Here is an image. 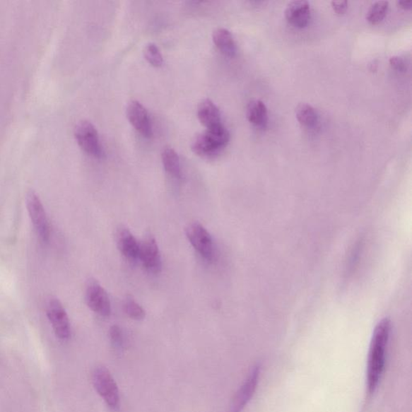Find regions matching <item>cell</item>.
<instances>
[{
  "instance_id": "6da1fadb",
  "label": "cell",
  "mask_w": 412,
  "mask_h": 412,
  "mask_svg": "<svg viewBox=\"0 0 412 412\" xmlns=\"http://www.w3.org/2000/svg\"><path fill=\"white\" fill-rule=\"evenodd\" d=\"M391 330L392 323L388 318L379 322L375 329L370 342L367 370V384L370 393L375 392L384 372Z\"/></svg>"
},
{
  "instance_id": "7a4b0ae2",
  "label": "cell",
  "mask_w": 412,
  "mask_h": 412,
  "mask_svg": "<svg viewBox=\"0 0 412 412\" xmlns=\"http://www.w3.org/2000/svg\"><path fill=\"white\" fill-rule=\"evenodd\" d=\"M230 141V133L220 124L206 129L205 132L194 139L192 150L194 153L204 158H216Z\"/></svg>"
},
{
  "instance_id": "3957f363",
  "label": "cell",
  "mask_w": 412,
  "mask_h": 412,
  "mask_svg": "<svg viewBox=\"0 0 412 412\" xmlns=\"http://www.w3.org/2000/svg\"><path fill=\"white\" fill-rule=\"evenodd\" d=\"M93 384L108 407L117 410L119 406V392L110 371L103 367L95 369L92 375Z\"/></svg>"
},
{
  "instance_id": "277c9868",
  "label": "cell",
  "mask_w": 412,
  "mask_h": 412,
  "mask_svg": "<svg viewBox=\"0 0 412 412\" xmlns=\"http://www.w3.org/2000/svg\"><path fill=\"white\" fill-rule=\"evenodd\" d=\"M26 205L29 217L40 239L48 242L50 237V225L47 213L38 194L33 190L26 196Z\"/></svg>"
},
{
  "instance_id": "5b68a950",
  "label": "cell",
  "mask_w": 412,
  "mask_h": 412,
  "mask_svg": "<svg viewBox=\"0 0 412 412\" xmlns=\"http://www.w3.org/2000/svg\"><path fill=\"white\" fill-rule=\"evenodd\" d=\"M46 314L58 339L66 341L71 336V322L61 301L51 297L46 303Z\"/></svg>"
},
{
  "instance_id": "8992f818",
  "label": "cell",
  "mask_w": 412,
  "mask_h": 412,
  "mask_svg": "<svg viewBox=\"0 0 412 412\" xmlns=\"http://www.w3.org/2000/svg\"><path fill=\"white\" fill-rule=\"evenodd\" d=\"M74 135L76 137L79 146L86 153L100 158L102 155L100 137L95 129L90 122L83 120L75 126Z\"/></svg>"
},
{
  "instance_id": "52a82bcc",
  "label": "cell",
  "mask_w": 412,
  "mask_h": 412,
  "mask_svg": "<svg viewBox=\"0 0 412 412\" xmlns=\"http://www.w3.org/2000/svg\"><path fill=\"white\" fill-rule=\"evenodd\" d=\"M187 236L191 245L201 257L206 260L212 261L214 258V245L212 237L208 230L199 223H191L187 228Z\"/></svg>"
},
{
  "instance_id": "ba28073f",
  "label": "cell",
  "mask_w": 412,
  "mask_h": 412,
  "mask_svg": "<svg viewBox=\"0 0 412 412\" xmlns=\"http://www.w3.org/2000/svg\"><path fill=\"white\" fill-rule=\"evenodd\" d=\"M85 298L86 305L98 315L109 317L112 313L108 294L97 281L92 278L87 283Z\"/></svg>"
},
{
  "instance_id": "9c48e42d",
  "label": "cell",
  "mask_w": 412,
  "mask_h": 412,
  "mask_svg": "<svg viewBox=\"0 0 412 412\" xmlns=\"http://www.w3.org/2000/svg\"><path fill=\"white\" fill-rule=\"evenodd\" d=\"M139 259L143 268L154 274L162 270V259L159 247L153 236L145 237L139 243Z\"/></svg>"
},
{
  "instance_id": "30bf717a",
  "label": "cell",
  "mask_w": 412,
  "mask_h": 412,
  "mask_svg": "<svg viewBox=\"0 0 412 412\" xmlns=\"http://www.w3.org/2000/svg\"><path fill=\"white\" fill-rule=\"evenodd\" d=\"M261 368L257 365L249 373L245 384L241 387L239 392L233 399L230 405V412H242L245 408L249 400L253 397L255 390H257Z\"/></svg>"
},
{
  "instance_id": "8fae6325",
  "label": "cell",
  "mask_w": 412,
  "mask_h": 412,
  "mask_svg": "<svg viewBox=\"0 0 412 412\" xmlns=\"http://www.w3.org/2000/svg\"><path fill=\"white\" fill-rule=\"evenodd\" d=\"M126 115L131 124L142 136L146 138L153 136V127L148 113L141 102L131 101L127 106Z\"/></svg>"
},
{
  "instance_id": "7c38bea8",
  "label": "cell",
  "mask_w": 412,
  "mask_h": 412,
  "mask_svg": "<svg viewBox=\"0 0 412 412\" xmlns=\"http://www.w3.org/2000/svg\"><path fill=\"white\" fill-rule=\"evenodd\" d=\"M284 13L290 24L298 28H305L310 20V4L305 0H294L288 4Z\"/></svg>"
},
{
  "instance_id": "4fadbf2b",
  "label": "cell",
  "mask_w": 412,
  "mask_h": 412,
  "mask_svg": "<svg viewBox=\"0 0 412 412\" xmlns=\"http://www.w3.org/2000/svg\"><path fill=\"white\" fill-rule=\"evenodd\" d=\"M118 248L124 257L130 260L139 259V243L129 229L120 228L116 234Z\"/></svg>"
},
{
  "instance_id": "5bb4252c",
  "label": "cell",
  "mask_w": 412,
  "mask_h": 412,
  "mask_svg": "<svg viewBox=\"0 0 412 412\" xmlns=\"http://www.w3.org/2000/svg\"><path fill=\"white\" fill-rule=\"evenodd\" d=\"M197 116L206 129H212L222 124L220 113L218 107L210 100H203L197 108Z\"/></svg>"
},
{
  "instance_id": "9a60e30c",
  "label": "cell",
  "mask_w": 412,
  "mask_h": 412,
  "mask_svg": "<svg viewBox=\"0 0 412 412\" xmlns=\"http://www.w3.org/2000/svg\"><path fill=\"white\" fill-rule=\"evenodd\" d=\"M213 42L224 55L234 57L236 54V43L233 35L228 29H216L213 33Z\"/></svg>"
},
{
  "instance_id": "2e32d148",
  "label": "cell",
  "mask_w": 412,
  "mask_h": 412,
  "mask_svg": "<svg viewBox=\"0 0 412 412\" xmlns=\"http://www.w3.org/2000/svg\"><path fill=\"white\" fill-rule=\"evenodd\" d=\"M247 117L249 123L259 127H265L269 122V112L264 102L254 100L248 103Z\"/></svg>"
},
{
  "instance_id": "e0dca14e",
  "label": "cell",
  "mask_w": 412,
  "mask_h": 412,
  "mask_svg": "<svg viewBox=\"0 0 412 412\" xmlns=\"http://www.w3.org/2000/svg\"><path fill=\"white\" fill-rule=\"evenodd\" d=\"M162 163L165 171L174 178H182L181 162L178 154L172 148H165L161 154Z\"/></svg>"
},
{
  "instance_id": "ac0fdd59",
  "label": "cell",
  "mask_w": 412,
  "mask_h": 412,
  "mask_svg": "<svg viewBox=\"0 0 412 412\" xmlns=\"http://www.w3.org/2000/svg\"><path fill=\"white\" fill-rule=\"evenodd\" d=\"M295 115L300 124L307 127L314 126L318 121V114L314 107L305 102L300 103L295 108Z\"/></svg>"
},
{
  "instance_id": "d6986e66",
  "label": "cell",
  "mask_w": 412,
  "mask_h": 412,
  "mask_svg": "<svg viewBox=\"0 0 412 412\" xmlns=\"http://www.w3.org/2000/svg\"><path fill=\"white\" fill-rule=\"evenodd\" d=\"M389 8L387 1H376L370 5L367 11V19L370 24H379L385 18Z\"/></svg>"
},
{
  "instance_id": "ffe728a7",
  "label": "cell",
  "mask_w": 412,
  "mask_h": 412,
  "mask_svg": "<svg viewBox=\"0 0 412 412\" xmlns=\"http://www.w3.org/2000/svg\"><path fill=\"white\" fill-rule=\"evenodd\" d=\"M124 310L127 316L136 321H141L146 316L143 307L130 295L124 300Z\"/></svg>"
},
{
  "instance_id": "44dd1931",
  "label": "cell",
  "mask_w": 412,
  "mask_h": 412,
  "mask_svg": "<svg viewBox=\"0 0 412 412\" xmlns=\"http://www.w3.org/2000/svg\"><path fill=\"white\" fill-rule=\"evenodd\" d=\"M144 57L151 65L155 67H160L163 65V57L158 46L155 44H149L144 49Z\"/></svg>"
},
{
  "instance_id": "7402d4cb",
  "label": "cell",
  "mask_w": 412,
  "mask_h": 412,
  "mask_svg": "<svg viewBox=\"0 0 412 412\" xmlns=\"http://www.w3.org/2000/svg\"><path fill=\"white\" fill-rule=\"evenodd\" d=\"M110 338L112 345L116 349L120 350L123 348L124 336L121 329L117 326H113L110 329Z\"/></svg>"
},
{
  "instance_id": "603a6c76",
  "label": "cell",
  "mask_w": 412,
  "mask_h": 412,
  "mask_svg": "<svg viewBox=\"0 0 412 412\" xmlns=\"http://www.w3.org/2000/svg\"><path fill=\"white\" fill-rule=\"evenodd\" d=\"M390 64L392 68L399 72L407 71L408 64L403 57L393 56L390 58Z\"/></svg>"
},
{
  "instance_id": "cb8c5ba5",
  "label": "cell",
  "mask_w": 412,
  "mask_h": 412,
  "mask_svg": "<svg viewBox=\"0 0 412 412\" xmlns=\"http://www.w3.org/2000/svg\"><path fill=\"white\" fill-rule=\"evenodd\" d=\"M332 7L338 14H343L346 13V11L348 8V3L346 0H341V1H333Z\"/></svg>"
},
{
  "instance_id": "d4e9b609",
  "label": "cell",
  "mask_w": 412,
  "mask_h": 412,
  "mask_svg": "<svg viewBox=\"0 0 412 412\" xmlns=\"http://www.w3.org/2000/svg\"><path fill=\"white\" fill-rule=\"evenodd\" d=\"M398 4L400 6V8L404 9H411V1H399Z\"/></svg>"
}]
</instances>
